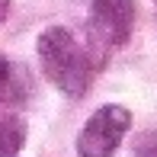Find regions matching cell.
Instances as JSON below:
<instances>
[{
  "label": "cell",
  "mask_w": 157,
  "mask_h": 157,
  "mask_svg": "<svg viewBox=\"0 0 157 157\" xmlns=\"http://www.w3.org/2000/svg\"><path fill=\"white\" fill-rule=\"evenodd\" d=\"M6 13H10V0H0V23L6 19Z\"/></svg>",
  "instance_id": "7"
},
{
  "label": "cell",
  "mask_w": 157,
  "mask_h": 157,
  "mask_svg": "<svg viewBox=\"0 0 157 157\" xmlns=\"http://www.w3.org/2000/svg\"><path fill=\"white\" fill-rule=\"evenodd\" d=\"M6 83H10V64H6L3 58H0V90H3Z\"/></svg>",
  "instance_id": "6"
},
{
  "label": "cell",
  "mask_w": 157,
  "mask_h": 157,
  "mask_svg": "<svg viewBox=\"0 0 157 157\" xmlns=\"http://www.w3.org/2000/svg\"><path fill=\"white\" fill-rule=\"evenodd\" d=\"M135 26V0H90V48L99 58H109L112 52L128 42Z\"/></svg>",
  "instance_id": "2"
},
{
  "label": "cell",
  "mask_w": 157,
  "mask_h": 157,
  "mask_svg": "<svg viewBox=\"0 0 157 157\" xmlns=\"http://www.w3.org/2000/svg\"><path fill=\"white\" fill-rule=\"evenodd\" d=\"M39 61L45 77L64 96H83L90 90L93 61H90L87 48L77 45V39L64 26H52L39 35Z\"/></svg>",
  "instance_id": "1"
},
{
  "label": "cell",
  "mask_w": 157,
  "mask_h": 157,
  "mask_svg": "<svg viewBox=\"0 0 157 157\" xmlns=\"http://www.w3.org/2000/svg\"><path fill=\"white\" fill-rule=\"evenodd\" d=\"M26 141V125L16 116H0V157H16Z\"/></svg>",
  "instance_id": "4"
},
{
  "label": "cell",
  "mask_w": 157,
  "mask_h": 157,
  "mask_svg": "<svg viewBox=\"0 0 157 157\" xmlns=\"http://www.w3.org/2000/svg\"><path fill=\"white\" fill-rule=\"evenodd\" d=\"M135 157H157V132L144 135V138L138 141V147H135Z\"/></svg>",
  "instance_id": "5"
},
{
  "label": "cell",
  "mask_w": 157,
  "mask_h": 157,
  "mask_svg": "<svg viewBox=\"0 0 157 157\" xmlns=\"http://www.w3.org/2000/svg\"><path fill=\"white\" fill-rule=\"evenodd\" d=\"M128 128H132V112L125 106H116V103L103 106L87 119L80 138H77V154L80 157H112Z\"/></svg>",
  "instance_id": "3"
}]
</instances>
